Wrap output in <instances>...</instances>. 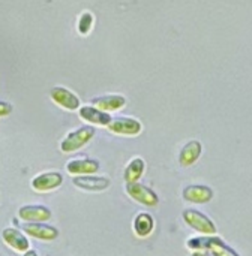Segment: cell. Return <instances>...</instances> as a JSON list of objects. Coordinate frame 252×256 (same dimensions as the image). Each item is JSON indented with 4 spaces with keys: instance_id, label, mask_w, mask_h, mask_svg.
Listing matches in <instances>:
<instances>
[{
    "instance_id": "obj_1",
    "label": "cell",
    "mask_w": 252,
    "mask_h": 256,
    "mask_svg": "<svg viewBox=\"0 0 252 256\" xmlns=\"http://www.w3.org/2000/svg\"><path fill=\"white\" fill-rule=\"evenodd\" d=\"M95 136V128L93 126H83L78 128L74 132H69L65 140L60 142V150L63 153H72L80 150L83 146H86L92 138Z\"/></svg>"
},
{
    "instance_id": "obj_2",
    "label": "cell",
    "mask_w": 252,
    "mask_h": 256,
    "mask_svg": "<svg viewBox=\"0 0 252 256\" xmlns=\"http://www.w3.org/2000/svg\"><path fill=\"white\" fill-rule=\"evenodd\" d=\"M183 220L186 225L194 228L195 231L204 234V236H215L216 234V226L215 224L203 213L197 210H185L183 212Z\"/></svg>"
},
{
    "instance_id": "obj_3",
    "label": "cell",
    "mask_w": 252,
    "mask_h": 256,
    "mask_svg": "<svg viewBox=\"0 0 252 256\" xmlns=\"http://www.w3.org/2000/svg\"><path fill=\"white\" fill-rule=\"evenodd\" d=\"M126 194L137 202L147 206V207H155L159 202L158 195L147 186L141 183H126Z\"/></svg>"
},
{
    "instance_id": "obj_4",
    "label": "cell",
    "mask_w": 252,
    "mask_h": 256,
    "mask_svg": "<svg viewBox=\"0 0 252 256\" xmlns=\"http://www.w3.org/2000/svg\"><path fill=\"white\" fill-rule=\"evenodd\" d=\"M63 183V176L56 171H48L36 176L32 180V189L36 192H51L57 188H60Z\"/></svg>"
},
{
    "instance_id": "obj_5",
    "label": "cell",
    "mask_w": 252,
    "mask_h": 256,
    "mask_svg": "<svg viewBox=\"0 0 252 256\" xmlns=\"http://www.w3.org/2000/svg\"><path fill=\"white\" fill-rule=\"evenodd\" d=\"M18 218L27 224H35V222H45L51 219V210L42 204H30V206H23L18 210Z\"/></svg>"
},
{
    "instance_id": "obj_6",
    "label": "cell",
    "mask_w": 252,
    "mask_h": 256,
    "mask_svg": "<svg viewBox=\"0 0 252 256\" xmlns=\"http://www.w3.org/2000/svg\"><path fill=\"white\" fill-rule=\"evenodd\" d=\"M108 129L113 132V134H117V135H138L141 132V123L135 118H131V117H116V118H111L110 124H108Z\"/></svg>"
},
{
    "instance_id": "obj_7",
    "label": "cell",
    "mask_w": 252,
    "mask_h": 256,
    "mask_svg": "<svg viewBox=\"0 0 252 256\" xmlns=\"http://www.w3.org/2000/svg\"><path fill=\"white\" fill-rule=\"evenodd\" d=\"M72 183L78 189H83V190L102 192V190H105V189L110 188V183L111 182L107 177H101V176L90 174V176H78V177H74Z\"/></svg>"
},
{
    "instance_id": "obj_8",
    "label": "cell",
    "mask_w": 252,
    "mask_h": 256,
    "mask_svg": "<svg viewBox=\"0 0 252 256\" xmlns=\"http://www.w3.org/2000/svg\"><path fill=\"white\" fill-rule=\"evenodd\" d=\"M23 231L38 240H44V242H53L59 237V230L44 224V222H35V224H26L23 225Z\"/></svg>"
},
{
    "instance_id": "obj_9",
    "label": "cell",
    "mask_w": 252,
    "mask_h": 256,
    "mask_svg": "<svg viewBox=\"0 0 252 256\" xmlns=\"http://www.w3.org/2000/svg\"><path fill=\"white\" fill-rule=\"evenodd\" d=\"M66 171L71 176H90L99 171V160L96 159H89V158H83V159H72L66 164Z\"/></svg>"
},
{
    "instance_id": "obj_10",
    "label": "cell",
    "mask_w": 252,
    "mask_h": 256,
    "mask_svg": "<svg viewBox=\"0 0 252 256\" xmlns=\"http://www.w3.org/2000/svg\"><path fill=\"white\" fill-rule=\"evenodd\" d=\"M2 238L15 252L24 254L30 249V243H29L27 237L15 228H5L2 232Z\"/></svg>"
},
{
    "instance_id": "obj_11",
    "label": "cell",
    "mask_w": 252,
    "mask_h": 256,
    "mask_svg": "<svg viewBox=\"0 0 252 256\" xmlns=\"http://www.w3.org/2000/svg\"><path fill=\"white\" fill-rule=\"evenodd\" d=\"M50 94H51V99L57 105L63 106L65 110L74 111V110L80 108V99L65 87H54V88H51Z\"/></svg>"
},
{
    "instance_id": "obj_12",
    "label": "cell",
    "mask_w": 252,
    "mask_h": 256,
    "mask_svg": "<svg viewBox=\"0 0 252 256\" xmlns=\"http://www.w3.org/2000/svg\"><path fill=\"white\" fill-rule=\"evenodd\" d=\"M213 192L207 186H200V184H192L188 186L183 190V198L185 201L194 202V204H206L212 200Z\"/></svg>"
},
{
    "instance_id": "obj_13",
    "label": "cell",
    "mask_w": 252,
    "mask_h": 256,
    "mask_svg": "<svg viewBox=\"0 0 252 256\" xmlns=\"http://www.w3.org/2000/svg\"><path fill=\"white\" fill-rule=\"evenodd\" d=\"M80 117L90 123V124H98V126H108L111 122V116L105 111L98 110L96 106H83L80 108Z\"/></svg>"
},
{
    "instance_id": "obj_14",
    "label": "cell",
    "mask_w": 252,
    "mask_h": 256,
    "mask_svg": "<svg viewBox=\"0 0 252 256\" xmlns=\"http://www.w3.org/2000/svg\"><path fill=\"white\" fill-rule=\"evenodd\" d=\"M92 104L98 110L110 112V111H117V110L123 108L125 104H126V99L123 96H120V94H107V96L95 98L92 100Z\"/></svg>"
},
{
    "instance_id": "obj_15",
    "label": "cell",
    "mask_w": 252,
    "mask_h": 256,
    "mask_svg": "<svg viewBox=\"0 0 252 256\" xmlns=\"http://www.w3.org/2000/svg\"><path fill=\"white\" fill-rule=\"evenodd\" d=\"M200 154H201V144L198 141L188 142L180 152V156H179L180 165L182 166H191L192 164H195L198 160Z\"/></svg>"
},
{
    "instance_id": "obj_16",
    "label": "cell",
    "mask_w": 252,
    "mask_h": 256,
    "mask_svg": "<svg viewBox=\"0 0 252 256\" xmlns=\"http://www.w3.org/2000/svg\"><path fill=\"white\" fill-rule=\"evenodd\" d=\"M155 228V220L149 213H138L134 219V232L138 237H147Z\"/></svg>"
},
{
    "instance_id": "obj_17",
    "label": "cell",
    "mask_w": 252,
    "mask_h": 256,
    "mask_svg": "<svg viewBox=\"0 0 252 256\" xmlns=\"http://www.w3.org/2000/svg\"><path fill=\"white\" fill-rule=\"evenodd\" d=\"M144 168H146L144 160L141 158H134L125 168V174H123L125 182L126 183H137L141 178Z\"/></svg>"
},
{
    "instance_id": "obj_18",
    "label": "cell",
    "mask_w": 252,
    "mask_h": 256,
    "mask_svg": "<svg viewBox=\"0 0 252 256\" xmlns=\"http://www.w3.org/2000/svg\"><path fill=\"white\" fill-rule=\"evenodd\" d=\"M207 252H210L213 256H239L237 252H234L230 246H227L221 238L215 236L207 237Z\"/></svg>"
},
{
    "instance_id": "obj_19",
    "label": "cell",
    "mask_w": 252,
    "mask_h": 256,
    "mask_svg": "<svg viewBox=\"0 0 252 256\" xmlns=\"http://www.w3.org/2000/svg\"><path fill=\"white\" fill-rule=\"evenodd\" d=\"M92 22H93V16H92L89 12L83 14V15H81V18H80V24H78V28H80V32H81L83 34H86V33L90 30V27H92Z\"/></svg>"
},
{
    "instance_id": "obj_20",
    "label": "cell",
    "mask_w": 252,
    "mask_h": 256,
    "mask_svg": "<svg viewBox=\"0 0 252 256\" xmlns=\"http://www.w3.org/2000/svg\"><path fill=\"white\" fill-rule=\"evenodd\" d=\"M188 248L189 249H192L194 252L195 250H207V237H204V238H191L189 242H188Z\"/></svg>"
},
{
    "instance_id": "obj_21",
    "label": "cell",
    "mask_w": 252,
    "mask_h": 256,
    "mask_svg": "<svg viewBox=\"0 0 252 256\" xmlns=\"http://www.w3.org/2000/svg\"><path fill=\"white\" fill-rule=\"evenodd\" d=\"M12 112V105L8 102L0 100V117H6Z\"/></svg>"
},
{
    "instance_id": "obj_22",
    "label": "cell",
    "mask_w": 252,
    "mask_h": 256,
    "mask_svg": "<svg viewBox=\"0 0 252 256\" xmlns=\"http://www.w3.org/2000/svg\"><path fill=\"white\" fill-rule=\"evenodd\" d=\"M23 256H38V252L36 250H32V249H29L27 252H24Z\"/></svg>"
},
{
    "instance_id": "obj_23",
    "label": "cell",
    "mask_w": 252,
    "mask_h": 256,
    "mask_svg": "<svg viewBox=\"0 0 252 256\" xmlns=\"http://www.w3.org/2000/svg\"><path fill=\"white\" fill-rule=\"evenodd\" d=\"M192 256H207L204 252H201V250H195L194 254H192Z\"/></svg>"
}]
</instances>
